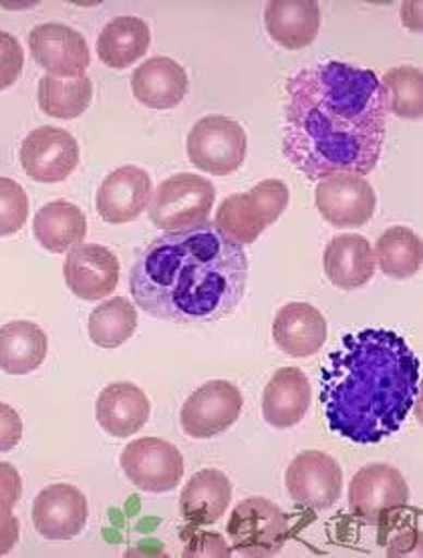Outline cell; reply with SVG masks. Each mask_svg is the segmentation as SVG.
I'll return each instance as SVG.
<instances>
[{
  "label": "cell",
  "mask_w": 423,
  "mask_h": 558,
  "mask_svg": "<svg viewBox=\"0 0 423 558\" xmlns=\"http://www.w3.org/2000/svg\"><path fill=\"white\" fill-rule=\"evenodd\" d=\"M387 130V104L371 69L327 61L304 66L287 85L282 151L311 180L375 170Z\"/></svg>",
  "instance_id": "cell-1"
},
{
  "label": "cell",
  "mask_w": 423,
  "mask_h": 558,
  "mask_svg": "<svg viewBox=\"0 0 423 558\" xmlns=\"http://www.w3.org/2000/svg\"><path fill=\"white\" fill-rule=\"evenodd\" d=\"M249 272L244 248L206 222L149 242L133 263L130 291L154 319L208 325L237 311Z\"/></svg>",
  "instance_id": "cell-2"
},
{
  "label": "cell",
  "mask_w": 423,
  "mask_h": 558,
  "mask_svg": "<svg viewBox=\"0 0 423 558\" xmlns=\"http://www.w3.org/2000/svg\"><path fill=\"white\" fill-rule=\"evenodd\" d=\"M318 384L331 432L353 444H379L413 410L422 363L396 331L361 329L333 349Z\"/></svg>",
  "instance_id": "cell-3"
},
{
  "label": "cell",
  "mask_w": 423,
  "mask_h": 558,
  "mask_svg": "<svg viewBox=\"0 0 423 558\" xmlns=\"http://www.w3.org/2000/svg\"><path fill=\"white\" fill-rule=\"evenodd\" d=\"M289 187L282 180H265L244 194H234L220 204L214 227L234 244H252L273 227L289 206Z\"/></svg>",
  "instance_id": "cell-4"
},
{
  "label": "cell",
  "mask_w": 423,
  "mask_h": 558,
  "mask_svg": "<svg viewBox=\"0 0 423 558\" xmlns=\"http://www.w3.org/2000/svg\"><path fill=\"white\" fill-rule=\"evenodd\" d=\"M216 199L210 180L196 173H178L159 184L149 199V220L164 232H184L206 225Z\"/></svg>",
  "instance_id": "cell-5"
},
{
  "label": "cell",
  "mask_w": 423,
  "mask_h": 558,
  "mask_svg": "<svg viewBox=\"0 0 423 558\" xmlns=\"http://www.w3.org/2000/svg\"><path fill=\"white\" fill-rule=\"evenodd\" d=\"M287 536L289 522L285 512L261 496L242 500L228 520V538L244 557H275Z\"/></svg>",
  "instance_id": "cell-6"
},
{
  "label": "cell",
  "mask_w": 423,
  "mask_h": 558,
  "mask_svg": "<svg viewBox=\"0 0 423 558\" xmlns=\"http://www.w3.org/2000/svg\"><path fill=\"white\" fill-rule=\"evenodd\" d=\"M188 158L211 175L234 173L246 158V132L225 116L202 118L188 135Z\"/></svg>",
  "instance_id": "cell-7"
},
{
  "label": "cell",
  "mask_w": 423,
  "mask_h": 558,
  "mask_svg": "<svg viewBox=\"0 0 423 558\" xmlns=\"http://www.w3.org/2000/svg\"><path fill=\"white\" fill-rule=\"evenodd\" d=\"M120 464L133 486L149 494L170 493L184 476V458L166 439L130 441L121 452Z\"/></svg>",
  "instance_id": "cell-8"
},
{
  "label": "cell",
  "mask_w": 423,
  "mask_h": 558,
  "mask_svg": "<svg viewBox=\"0 0 423 558\" xmlns=\"http://www.w3.org/2000/svg\"><path fill=\"white\" fill-rule=\"evenodd\" d=\"M242 405L244 399L239 387L214 379L185 399L180 422L190 438H214L237 424Z\"/></svg>",
  "instance_id": "cell-9"
},
{
  "label": "cell",
  "mask_w": 423,
  "mask_h": 558,
  "mask_svg": "<svg viewBox=\"0 0 423 558\" xmlns=\"http://www.w3.org/2000/svg\"><path fill=\"white\" fill-rule=\"evenodd\" d=\"M315 202L321 216L335 228L365 227L377 208L375 190L355 173H333L318 180Z\"/></svg>",
  "instance_id": "cell-10"
},
{
  "label": "cell",
  "mask_w": 423,
  "mask_h": 558,
  "mask_svg": "<svg viewBox=\"0 0 423 558\" xmlns=\"http://www.w3.org/2000/svg\"><path fill=\"white\" fill-rule=\"evenodd\" d=\"M80 144L71 133L43 125L28 133L21 146V163L28 178L40 184L63 182L80 166Z\"/></svg>",
  "instance_id": "cell-11"
},
{
  "label": "cell",
  "mask_w": 423,
  "mask_h": 558,
  "mask_svg": "<svg viewBox=\"0 0 423 558\" xmlns=\"http://www.w3.org/2000/svg\"><path fill=\"white\" fill-rule=\"evenodd\" d=\"M285 482L297 505L327 510L341 498L343 472L329 453L306 450L292 460Z\"/></svg>",
  "instance_id": "cell-12"
},
{
  "label": "cell",
  "mask_w": 423,
  "mask_h": 558,
  "mask_svg": "<svg viewBox=\"0 0 423 558\" xmlns=\"http://www.w3.org/2000/svg\"><path fill=\"white\" fill-rule=\"evenodd\" d=\"M33 59L51 77L81 80L92 63L85 37L63 23H45L28 35Z\"/></svg>",
  "instance_id": "cell-13"
},
{
  "label": "cell",
  "mask_w": 423,
  "mask_h": 558,
  "mask_svg": "<svg viewBox=\"0 0 423 558\" xmlns=\"http://www.w3.org/2000/svg\"><path fill=\"white\" fill-rule=\"evenodd\" d=\"M410 502V486L403 474L389 464L361 468L349 486V506L361 519L377 522L387 512Z\"/></svg>",
  "instance_id": "cell-14"
},
{
  "label": "cell",
  "mask_w": 423,
  "mask_h": 558,
  "mask_svg": "<svg viewBox=\"0 0 423 558\" xmlns=\"http://www.w3.org/2000/svg\"><path fill=\"white\" fill-rule=\"evenodd\" d=\"M67 287L83 301H101L120 284V260L101 244H77L63 266Z\"/></svg>",
  "instance_id": "cell-15"
},
{
  "label": "cell",
  "mask_w": 423,
  "mask_h": 558,
  "mask_svg": "<svg viewBox=\"0 0 423 558\" xmlns=\"http://www.w3.org/2000/svg\"><path fill=\"white\" fill-rule=\"evenodd\" d=\"M85 494L71 484H53L40 490L33 505V524L49 541H71L87 524Z\"/></svg>",
  "instance_id": "cell-16"
},
{
  "label": "cell",
  "mask_w": 423,
  "mask_h": 558,
  "mask_svg": "<svg viewBox=\"0 0 423 558\" xmlns=\"http://www.w3.org/2000/svg\"><path fill=\"white\" fill-rule=\"evenodd\" d=\"M152 199V178L144 168L123 166L109 173L97 190V213L107 225L137 220Z\"/></svg>",
  "instance_id": "cell-17"
},
{
  "label": "cell",
  "mask_w": 423,
  "mask_h": 558,
  "mask_svg": "<svg viewBox=\"0 0 423 558\" xmlns=\"http://www.w3.org/2000/svg\"><path fill=\"white\" fill-rule=\"evenodd\" d=\"M273 337L280 351L291 357H311L327 341V319L309 303H291L278 311Z\"/></svg>",
  "instance_id": "cell-18"
},
{
  "label": "cell",
  "mask_w": 423,
  "mask_h": 558,
  "mask_svg": "<svg viewBox=\"0 0 423 558\" xmlns=\"http://www.w3.org/2000/svg\"><path fill=\"white\" fill-rule=\"evenodd\" d=\"M99 426L113 438H130L149 420V399L130 381L107 386L95 403Z\"/></svg>",
  "instance_id": "cell-19"
},
{
  "label": "cell",
  "mask_w": 423,
  "mask_h": 558,
  "mask_svg": "<svg viewBox=\"0 0 423 558\" xmlns=\"http://www.w3.org/2000/svg\"><path fill=\"white\" fill-rule=\"evenodd\" d=\"M311 408V384L299 367H282L263 393V415L268 426L289 429L303 422Z\"/></svg>",
  "instance_id": "cell-20"
},
{
  "label": "cell",
  "mask_w": 423,
  "mask_h": 558,
  "mask_svg": "<svg viewBox=\"0 0 423 558\" xmlns=\"http://www.w3.org/2000/svg\"><path fill=\"white\" fill-rule=\"evenodd\" d=\"M132 92L135 99L149 109H173L188 94L184 66L170 57L147 59L133 71Z\"/></svg>",
  "instance_id": "cell-21"
},
{
  "label": "cell",
  "mask_w": 423,
  "mask_h": 558,
  "mask_svg": "<svg viewBox=\"0 0 423 558\" xmlns=\"http://www.w3.org/2000/svg\"><path fill=\"white\" fill-rule=\"evenodd\" d=\"M323 266L327 279L343 291L365 287L377 268L370 242L359 234L335 236L325 248Z\"/></svg>",
  "instance_id": "cell-22"
},
{
  "label": "cell",
  "mask_w": 423,
  "mask_h": 558,
  "mask_svg": "<svg viewBox=\"0 0 423 558\" xmlns=\"http://www.w3.org/2000/svg\"><path fill=\"white\" fill-rule=\"evenodd\" d=\"M265 25L278 45L299 51L317 39L321 9L315 0H273L266 4Z\"/></svg>",
  "instance_id": "cell-23"
},
{
  "label": "cell",
  "mask_w": 423,
  "mask_h": 558,
  "mask_svg": "<svg viewBox=\"0 0 423 558\" xmlns=\"http://www.w3.org/2000/svg\"><path fill=\"white\" fill-rule=\"evenodd\" d=\"M232 500V484L220 470L206 468L200 470L180 496L182 517L194 526L216 524L226 514V508Z\"/></svg>",
  "instance_id": "cell-24"
},
{
  "label": "cell",
  "mask_w": 423,
  "mask_h": 558,
  "mask_svg": "<svg viewBox=\"0 0 423 558\" xmlns=\"http://www.w3.org/2000/svg\"><path fill=\"white\" fill-rule=\"evenodd\" d=\"M49 339L37 323L13 320L0 327V369L9 375H28L47 360Z\"/></svg>",
  "instance_id": "cell-25"
},
{
  "label": "cell",
  "mask_w": 423,
  "mask_h": 558,
  "mask_svg": "<svg viewBox=\"0 0 423 558\" xmlns=\"http://www.w3.org/2000/svg\"><path fill=\"white\" fill-rule=\"evenodd\" d=\"M33 232L43 248L63 254L83 242L87 234V218L75 204L55 199L35 214Z\"/></svg>",
  "instance_id": "cell-26"
},
{
  "label": "cell",
  "mask_w": 423,
  "mask_h": 558,
  "mask_svg": "<svg viewBox=\"0 0 423 558\" xmlns=\"http://www.w3.org/2000/svg\"><path fill=\"white\" fill-rule=\"evenodd\" d=\"M149 27L137 16H118L107 23L99 39L97 54L111 69H128L149 49Z\"/></svg>",
  "instance_id": "cell-27"
},
{
  "label": "cell",
  "mask_w": 423,
  "mask_h": 558,
  "mask_svg": "<svg viewBox=\"0 0 423 558\" xmlns=\"http://www.w3.org/2000/svg\"><path fill=\"white\" fill-rule=\"evenodd\" d=\"M375 265L391 279H411L422 270V239L410 228L385 230L375 244Z\"/></svg>",
  "instance_id": "cell-28"
},
{
  "label": "cell",
  "mask_w": 423,
  "mask_h": 558,
  "mask_svg": "<svg viewBox=\"0 0 423 558\" xmlns=\"http://www.w3.org/2000/svg\"><path fill=\"white\" fill-rule=\"evenodd\" d=\"M137 329V311L125 296H113L89 315V337L101 349H118Z\"/></svg>",
  "instance_id": "cell-29"
},
{
  "label": "cell",
  "mask_w": 423,
  "mask_h": 558,
  "mask_svg": "<svg viewBox=\"0 0 423 558\" xmlns=\"http://www.w3.org/2000/svg\"><path fill=\"white\" fill-rule=\"evenodd\" d=\"M93 99V83L89 77L59 81L45 75L39 81L40 111L55 120H75L87 111Z\"/></svg>",
  "instance_id": "cell-30"
},
{
  "label": "cell",
  "mask_w": 423,
  "mask_h": 558,
  "mask_svg": "<svg viewBox=\"0 0 423 558\" xmlns=\"http://www.w3.org/2000/svg\"><path fill=\"white\" fill-rule=\"evenodd\" d=\"M384 89L387 111H394L403 120H422L423 73L418 66H396L385 73Z\"/></svg>",
  "instance_id": "cell-31"
},
{
  "label": "cell",
  "mask_w": 423,
  "mask_h": 558,
  "mask_svg": "<svg viewBox=\"0 0 423 558\" xmlns=\"http://www.w3.org/2000/svg\"><path fill=\"white\" fill-rule=\"evenodd\" d=\"M27 218V192L11 178H0V239L16 234Z\"/></svg>",
  "instance_id": "cell-32"
},
{
  "label": "cell",
  "mask_w": 423,
  "mask_h": 558,
  "mask_svg": "<svg viewBox=\"0 0 423 558\" xmlns=\"http://www.w3.org/2000/svg\"><path fill=\"white\" fill-rule=\"evenodd\" d=\"M25 66V53L19 39L0 31V92L9 89L21 77Z\"/></svg>",
  "instance_id": "cell-33"
},
{
  "label": "cell",
  "mask_w": 423,
  "mask_h": 558,
  "mask_svg": "<svg viewBox=\"0 0 423 558\" xmlns=\"http://www.w3.org/2000/svg\"><path fill=\"white\" fill-rule=\"evenodd\" d=\"M23 439V420L14 408L0 403V453L11 452Z\"/></svg>",
  "instance_id": "cell-34"
},
{
  "label": "cell",
  "mask_w": 423,
  "mask_h": 558,
  "mask_svg": "<svg viewBox=\"0 0 423 558\" xmlns=\"http://www.w3.org/2000/svg\"><path fill=\"white\" fill-rule=\"evenodd\" d=\"M184 557H230V548L220 534L202 532L184 550Z\"/></svg>",
  "instance_id": "cell-35"
},
{
  "label": "cell",
  "mask_w": 423,
  "mask_h": 558,
  "mask_svg": "<svg viewBox=\"0 0 423 558\" xmlns=\"http://www.w3.org/2000/svg\"><path fill=\"white\" fill-rule=\"evenodd\" d=\"M23 494V480L16 468L7 462H0V506L14 508Z\"/></svg>",
  "instance_id": "cell-36"
},
{
  "label": "cell",
  "mask_w": 423,
  "mask_h": 558,
  "mask_svg": "<svg viewBox=\"0 0 423 558\" xmlns=\"http://www.w3.org/2000/svg\"><path fill=\"white\" fill-rule=\"evenodd\" d=\"M19 520L13 514V508L0 506V557L9 555L19 541Z\"/></svg>",
  "instance_id": "cell-37"
}]
</instances>
